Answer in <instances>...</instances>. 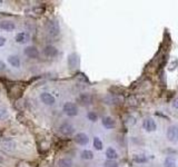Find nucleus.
Returning <instances> with one entry per match:
<instances>
[{
  "label": "nucleus",
  "mask_w": 178,
  "mask_h": 167,
  "mask_svg": "<svg viewBox=\"0 0 178 167\" xmlns=\"http://www.w3.org/2000/svg\"><path fill=\"white\" fill-rule=\"evenodd\" d=\"M79 65V57H78L77 54H70L69 57H68V66L74 69Z\"/></svg>",
  "instance_id": "12"
},
{
  "label": "nucleus",
  "mask_w": 178,
  "mask_h": 167,
  "mask_svg": "<svg viewBox=\"0 0 178 167\" xmlns=\"http://www.w3.org/2000/svg\"><path fill=\"white\" fill-rule=\"evenodd\" d=\"M59 131H60L62 135H65V136H70V135H72L74 134V131H75V128H74V126L70 124V122H62L60 125V127H59Z\"/></svg>",
  "instance_id": "4"
},
{
  "label": "nucleus",
  "mask_w": 178,
  "mask_h": 167,
  "mask_svg": "<svg viewBox=\"0 0 178 167\" xmlns=\"http://www.w3.org/2000/svg\"><path fill=\"white\" fill-rule=\"evenodd\" d=\"M164 167H176V161L172 157H167L165 159V163H164Z\"/></svg>",
  "instance_id": "19"
},
{
  "label": "nucleus",
  "mask_w": 178,
  "mask_h": 167,
  "mask_svg": "<svg viewBox=\"0 0 178 167\" xmlns=\"http://www.w3.org/2000/svg\"><path fill=\"white\" fill-rule=\"evenodd\" d=\"M174 107L178 109V98H176V99L174 100Z\"/></svg>",
  "instance_id": "28"
},
{
  "label": "nucleus",
  "mask_w": 178,
  "mask_h": 167,
  "mask_svg": "<svg viewBox=\"0 0 178 167\" xmlns=\"http://www.w3.org/2000/svg\"><path fill=\"white\" fill-rule=\"evenodd\" d=\"M135 161H136L137 163H144V161H147V158H146L144 155H137L135 156Z\"/></svg>",
  "instance_id": "25"
},
{
  "label": "nucleus",
  "mask_w": 178,
  "mask_h": 167,
  "mask_svg": "<svg viewBox=\"0 0 178 167\" xmlns=\"http://www.w3.org/2000/svg\"><path fill=\"white\" fill-rule=\"evenodd\" d=\"M40 99H41V101L44 105L47 106H53L56 101L55 97H53L51 94H49V92H42V94L40 95Z\"/></svg>",
  "instance_id": "6"
},
{
  "label": "nucleus",
  "mask_w": 178,
  "mask_h": 167,
  "mask_svg": "<svg viewBox=\"0 0 178 167\" xmlns=\"http://www.w3.org/2000/svg\"><path fill=\"white\" fill-rule=\"evenodd\" d=\"M167 137L169 142H177L178 140V126L172 125L167 131Z\"/></svg>",
  "instance_id": "5"
},
{
  "label": "nucleus",
  "mask_w": 178,
  "mask_h": 167,
  "mask_svg": "<svg viewBox=\"0 0 178 167\" xmlns=\"http://www.w3.org/2000/svg\"><path fill=\"white\" fill-rule=\"evenodd\" d=\"M8 62L11 65L12 67H16V68H18V67L20 66V59L18 56L16 55H11L8 57Z\"/></svg>",
  "instance_id": "15"
},
{
  "label": "nucleus",
  "mask_w": 178,
  "mask_h": 167,
  "mask_svg": "<svg viewBox=\"0 0 178 167\" xmlns=\"http://www.w3.org/2000/svg\"><path fill=\"white\" fill-rule=\"evenodd\" d=\"M87 117H88V119L91 120V122H96V120L98 119L97 114H95L94 111H89L88 115H87Z\"/></svg>",
  "instance_id": "23"
},
{
  "label": "nucleus",
  "mask_w": 178,
  "mask_h": 167,
  "mask_svg": "<svg viewBox=\"0 0 178 167\" xmlns=\"http://www.w3.org/2000/svg\"><path fill=\"white\" fill-rule=\"evenodd\" d=\"M25 55L31 59H37L39 57V51L35 46H29L25 48Z\"/></svg>",
  "instance_id": "8"
},
{
  "label": "nucleus",
  "mask_w": 178,
  "mask_h": 167,
  "mask_svg": "<svg viewBox=\"0 0 178 167\" xmlns=\"http://www.w3.org/2000/svg\"><path fill=\"white\" fill-rule=\"evenodd\" d=\"M75 142L78 145H81V146H85L89 143V138L85 133H78L75 136Z\"/></svg>",
  "instance_id": "9"
},
{
  "label": "nucleus",
  "mask_w": 178,
  "mask_h": 167,
  "mask_svg": "<svg viewBox=\"0 0 178 167\" xmlns=\"http://www.w3.org/2000/svg\"><path fill=\"white\" fill-rule=\"evenodd\" d=\"M58 167H72V161L70 158H61L58 161Z\"/></svg>",
  "instance_id": "17"
},
{
  "label": "nucleus",
  "mask_w": 178,
  "mask_h": 167,
  "mask_svg": "<svg viewBox=\"0 0 178 167\" xmlns=\"http://www.w3.org/2000/svg\"><path fill=\"white\" fill-rule=\"evenodd\" d=\"M103 125H104V127L110 129V128L115 127L116 122H115V120L112 119L111 117H104V118H103Z\"/></svg>",
  "instance_id": "14"
},
{
  "label": "nucleus",
  "mask_w": 178,
  "mask_h": 167,
  "mask_svg": "<svg viewBox=\"0 0 178 167\" xmlns=\"http://www.w3.org/2000/svg\"><path fill=\"white\" fill-rule=\"evenodd\" d=\"M8 116H9V111L6 108L0 107V120H3L6 119V118H8Z\"/></svg>",
  "instance_id": "22"
},
{
  "label": "nucleus",
  "mask_w": 178,
  "mask_h": 167,
  "mask_svg": "<svg viewBox=\"0 0 178 167\" xmlns=\"http://www.w3.org/2000/svg\"><path fill=\"white\" fill-rule=\"evenodd\" d=\"M2 161H3V158L1 157V156H0V163H2Z\"/></svg>",
  "instance_id": "29"
},
{
  "label": "nucleus",
  "mask_w": 178,
  "mask_h": 167,
  "mask_svg": "<svg viewBox=\"0 0 178 167\" xmlns=\"http://www.w3.org/2000/svg\"><path fill=\"white\" fill-rule=\"evenodd\" d=\"M5 69H6V64L2 60H0V71H2Z\"/></svg>",
  "instance_id": "27"
},
{
  "label": "nucleus",
  "mask_w": 178,
  "mask_h": 167,
  "mask_svg": "<svg viewBox=\"0 0 178 167\" xmlns=\"http://www.w3.org/2000/svg\"><path fill=\"white\" fill-rule=\"evenodd\" d=\"M105 167H118V164L115 161H105Z\"/></svg>",
  "instance_id": "24"
},
{
  "label": "nucleus",
  "mask_w": 178,
  "mask_h": 167,
  "mask_svg": "<svg viewBox=\"0 0 178 167\" xmlns=\"http://www.w3.org/2000/svg\"><path fill=\"white\" fill-rule=\"evenodd\" d=\"M142 125L147 131H154L156 129V122L153 118H146L142 122Z\"/></svg>",
  "instance_id": "13"
},
{
  "label": "nucleus",
  "mask_w": 178,
  "mask_h": 167,
  "mask_svg": "<svg viewBox=\"0 0 178 167\" xmlns=\"http://www.w3.org/2000/svg\"><path fill=\"white\" fill-rule=\"evenodd\" d=\"M94 147L97 150L103 149V143H101V140H100L98 137H95L94 138Z\"/></svg>",
  "instance_id": "21"
},
{
  "label": "nucleus",
  "mask_w": 178,
  "mask_h": 167,
  "mask_svg": "<svg viewBox=\"0 0 178 167\" xmlns=\"http://www.w3.org/2000/svg\"><path fill=\"white\" fill-rule=\"evenodd\" d=\"M6 38L3 36H0V47H2V46H5V44H6Z\"/></svg>",
  "instance_id": "26"
},
{
  "label": "nucleus",
  "mask_w": 178,
  "mask_h": 167,
  "mask_svg": "<svg viewBox=\"0 0 178 167\" xmlns=\"http://www.w3.org/2000/svg\"><path fill=\"white\" fill-rule=\"evenodd\" d=\"M0 28L5 31H12L15 30L16 25H15V22H12L11 20H3V21L0 22Z\"/></svg>",
  "instance_id": "11"
},
{
  "label": "nucleus",
  "mask_w": 178,
  "mask_h": 167,
  "mask_svg": "<svg viewBox=\"0 0 178 167\" xmlns=\"http://www.w3.org/2000/svg\"><path fill=\"white\" fill-rule=\"evenodd\" d=\"M81 158H83V159H92V158H94V154H92L91 150H88V149L83 150V152H81Z\"/></svg>",
  "instance_id": "20"
},
{
  "label": "nucleus",
  "mask_w": 178,
  "mask_h": 167,
  "mask_svg": "<svg viewBox=\"0 0 178 167\" xmlns=\"http://www.w3.org/2000/svg\"><path fill=\"white\" fill-rule=\"evenodd\" d=\"M62 109H64V113L67 115V116H76V115L78 114V108L77 106L75 105L74 103H70V101H68V103H66L64 105V107H62Z\"/></svg>",
  "instance_id": "3"
},
{
  "label": "nucleus",
  "mask_w": 178,
  "mask_h": 167,
  "mask_svg": "<svg viewBox=\"0 0 178 167\" xmlns=\"http://www.w3.org/2000/svg\"><path fill=\"white\" fill-rule=\"evenodd\" d=\"M47 31L50 37H57L60 33V26L59 22L56 19H51L48 21L47 25Z\"/></svg>",
  "instance_id": "1"
},
{
  "label": "nucleus",
  "mask_w": 178,
  "mask_h": 167,
  "mask_svg": "<svg viewBox=\"0 0 178 167\" xmlns=\"http://www.w3.org/2000/svg\"><path fill=\"white\" fill-rule=\"evenodd\" d=\"M17 144L14 139L8 138V139H3L2 142L0 143V148L6 152V153H14L16 150Z\"/></svg>",
  "instance_id": "2"
},
{
  "label": "nucleus",
  "mask_w": 178,
  "mask_h": 167,
  "mask_svg": "<svg viewBox=\"0 0 178 167\" xmlns=\"http://www.w3.org/2000/svg\"><path fill=\"white\" fill-rule=\"evenodd\" d=\"M79 101H80L81 105H89L91 103V97L88 94H83L79 97Z\"/></svg>",
  "instance_id": "18"
},
{
  "label": "nucleus",
  "mask_w": 178,
  "mask_h": 167,
  "mask_svg": "<svg viewBox=\"0 0 178 167\" xmlns=\"http://www.w3.org/2000/svg\"><path fill=\"white\" fill-rule=\"evenodd\" d=\"M0 167H1V166H0Z\"/></svg>",
  "instance_id": "30"
},
{
  "label": "nucleus",
  "mask_w": 178,
  "mask_h": 167,
  "mask_svg": "<svg viewBox=\"0 0 178 167\" xmlns=\"http://www.w3.org/2000/svg\"><path fill=\"white\" fill-rule=\"evenodd\" d=\"M44 55L47 56V57H49V58H53V57H56V56L58 55V49H57L55 46H53V45H48V46H46V48H44Z\"/></svg>",
  "instance_id": "10"
},
{
  "label": "nucleus",
  "mask_w": 178,
  "mask_h": 167,
  "mask_svg": "<svg viewBox=\"0 0 178 167\" xmlns=\"http://www.w3.org/2000/svg\"><path fill=\"white\" fill-rule=\"evenodd\" d=\"M106 156H107L108 161H114V159H116L118 157V154H117V152L112 147H109L106 150Z\"/></svg>",
  "instance_id": "16"
},
{
  "label": "nucleus",
  "mask_w": 178,
  "mask_h": 167,
  "mask_svg": "<svg viewBox=\"0 0 178 167\" xmlns=\"http://www.w3.org/2000/svg\"><path fill=\"white\" fill-rule=\"evenodd\" d=\"M29 33L28 32H25V31H22V32H18L15 37V40H16L17 44H20V45H23V44H27L29 41Z\"/></svg>",
  "instance_id": "7"
}]
</instances>
